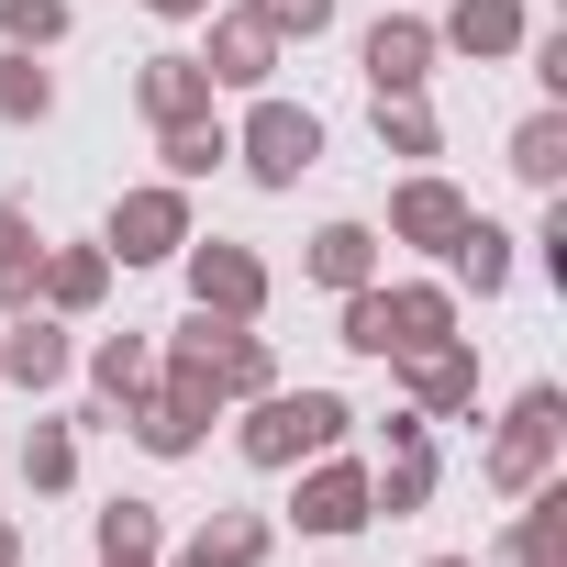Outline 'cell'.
I'll return each instance as SVG.
<instances>
[{"label": "cell", "mask_w": 567, "mask_h": 567, "mask_svg": "<svg viewBox=\"0 0 567 567\" xmlns=\"http://www.w3.org/2000/svg\"><path fill=\"white\" fill-rule=\"evenodd\" d=\"M245 423H234V456L256 467V478H290L301 456H323V445H346L357 434V401L346 390H256V401H234Z\"/></svg>", "instance_id": "cell-1"}, {"label": "cell", "mask_w": 567, "mask_h": 567, "mask_svg": "<svg viewBox=\"0 0 567 567\" xmlns=\"http://www.w3.org/2000/svg\"><path fill=\"white\" fill-rule=\"evenodd\" d=\"M156 368L212 379V390H223V412H234V401H256V390H278V346H267L256 323H223V312H178V323L156 334Z\"/></svg>", "instance_id": "cell-2"}, {"label": "cell", "mask_w": 567, "mask_h": 567, "mask_svg": "<svg viewBox=\"0 0 567 567\" xmlns=\"http://www.w3.org/2000/svg\"><path fill=\"white\" fill-rule=\"evenodd\" d=\"M556 467H567V390H556V379H534V390L489 423L478 478H489V501H523V489H545Z\"/></svg>", "instance_id": "cell-3"}, {"label": "cell", "mask_w": 567, "mask_h": 567, "mask_svg": "<svg viewBox=\"0 0 567 567\" xmlns=\"http://www.w3.org/2000/svg\"><path fill=\"white\" fill-rule=\"evenodd\" d=\"M234 167H245L256 189H301V178L323 167V112L290 101V90H256V112L234 123Z\"/></svg>", "instance_id": "cell-4"}, {"label": "cell", "mask_w": 567, "mask_h": 567, "mask_svg": "<svg viewBox=\"0 0 567 567\" xmlns=\"http://www.w3.org/2000/svg\"><path fill=\"white\" fill-rule=\"evenodd\" d=\"M112 423H123L145 456H167V467H178V456H200V434L223 423V390H212V379H189V368H156Z\"/></svg>", "instance_id": "cell-5"}, {"label": "cell", "mask_w": 567, "mask_h": 567, "mask_svg": "<svg viewBox=\"0 0 567 567\" xmlns=\"http://www.w3.org/2000/svg\"><path fill=\"white\" fill-rule=\"evenodd\" d=\"M178 278H189V312H223V323H267V256L234 245V234H189L178 245Z\"/></svg>", "instance_id": "cell-6"}, {"label": "cell", "mask_w": 567, "mask_h": 567, "mask_svg": "<svg viewBox=\"0 0 567 567\" xmlns=\"http://www.w3.org/2000/svg\"><path fill=\"white\" fill-rule=\"evenodd\" d=\"M189 234H200V223H189V189H178V178H134V189L112 200V223H101L112 267H178Z\"/></svg>", "instance_id": "cell-7"}, {"label": "cell", "mask_w": 567, "mask_h": 567, "mask_svg": "<svg viewBox=\"0 0 567 567\" xmlns=\"http://www.w3.org/2000/svg\"><path fill=\"white\" fill-rule=\"evenodd\" d=\"M290 523H301V534H323V545L368 534V523H379V512H368V456H346V445L301 456V467H290Z\"/></svg>", "instance_id": "cell-8"}, {"label": "cell", "mask_w": 567, "mask_h": 567, "mask_svg": "<svg viewBox=\"0 0 567 567\" xmlns=\"http://www.w3.org/2000/svg\"><path fill=\"white\" fill-rule=\"evenodd\" d=\"M434 23L423 12H379L368 34H357V79H368V101H401V90H434Z\"/></svg>", "instance_id": "cell-9"}, {"label": "cell", "mask_w": 567, "mask_h": 567, "mask_svg": "<svg viewBox=\"0 0 567 567\" xmlns=\"http://www.w3.org/2000/svg\"><path fill=\"white\" fill-rule=\"evenodd\" d=\"M467 212H478V200H467L445 167H412V178L390 189V234H379V245H412V256H434V267H445V245L467 234Z\"/></svg>", "instance_id": "cell-10"}, {"label": "cell", "mask_w": 567, "mask_h": 567, "mask_svg": "<svg viewBox=\"0 0 567 567\" xmlns=\"http://www.w3.org/2000/svg\"><path fill=\"white\" fill-rule=\"evenodd\" d=\"M390 368H401V401H412L423 423H467V412H478V346H467V334L412 346V357H390Z\"/></svg>", "instance_id": "cell-11"}, {"label": "cell", "mask_w": 567, "mask_h": 567, "mask_svg": "<svg viewBox=\"0 0 567 567\" xmlns=\"http://www.w3.org/2000/svg\"><path fill=\"white\" fill-rule=\"evenodd\" d=\"M68 368H79V346H68V323L45 312V301H23V312H0V379L12 390H68Z\"/></svg>", "instance_id": "cell-12"}, {"label": "cell", "mask_w": 567, "mask_h": 567, "mask_svg": "<svg viewBox=\"0 0 567 567\" xmlns=\"http://www.w3.org/2000/svg\"><path fill=\"white\" fill-rule=\"evenodd\" d=\"M200 23H212V34H200L189 56L212 68V90H245V101H256V90L278 79V56H290V45H278V34L256 23V12H200Z\"/></svg>", "instance_id": "cell-13"}, {"label": "cell", "mask_w": 567, "mask_h": 567, "mask_svg": "<svg viewBox=\"0 0 567 567\" xmlns=\"http://www.w3.org/2000/svg\"><path fill=\"white\" fill-rule=\"evenodd\" d=\"M134 112L167 134V123H200V112H223V90H212V68H200L189 45H156V56L134 68Z\"/></svg>", "instance_id": "cell-14"}, {"label": "cell", "mask_w": 567, "mask_h": 567, "mask_svg": "<svg viewBox=\"0 0 567 567\" xmlns=\"http://www.w3.org/2000/svg\"><path fill=\"white\" fill-rule=\"evenodd\" d=\"M478 567H567V478L523 489V501H512V523H501V545H489Z\"/></svg>", "instance_id": "cell-15"}, {"label": "cell", "mask_w": 567, "mask_h": 567, "mask_svg": "<svg viewBox=\"0 0 567 567\" xmlns=\"http://www.w3.org/2000/svg\"><path fill=\"white\" fill-rule=\"evenodd\" d=\"M34 301L56 312V323H90L101 301H112V245L90 234V245H45V267H34Z\"/></svg>", "instance_id": "cell-16"}, {"label": "cell", "mask_w": 567, "mask_h": 567, "mask_svg": "<svg viewBox=\"0 0 567 567\" xmlns=\"http://www.w3.org/2000/svg\"><path fill=\"white\" fill-rule=\"evenodd\" d=\"M523 34H534L523 0H445V23H434V45H445V56H478V68H512Z\"/></svg>", "instance_id": "cell-17"}, {"label": "cell", "mask_w": 567, "mask_h": 567, "mask_svg": "<svg viewBox=\"0 0 567 567\" xmlns=\"http://www.w3.org/2000/svg\"><path fill=\"white\" fill-rule=\"evenodd\" d=\"M267 545H278V523H267V512H200L156 567H267Z\"/></svg>", "instance_id": "cell-18"}, {"label": "cell", "mask_w": 567, "mask_h": 567, "mask_svg": "<svg viewBox=\"0 0 567 567\" xmlns=\"http://www.w3.org/2000/svg\"><path fill=\"white\" fill-rule=\"evenodd\" d=\"M301 278L312 290H368L379 278V223H357V212H334V223H312V245H301Z\"/></svg>", "instance_id": "cell-19"}, {"label": "cell", "mask_w": 567, "mask_h": 567, "mask_svg": "<svg viewBox=\"0 0 567 567\" xmlns=\"http://www.w3.org/2000/svg\"><path fill=\"white\" fill-rule=\"evenodd\" d=\"M379 301H390V357L456 334V290H445V278H379Z\"/></svg>", "instance_id": "cell-20"}, {"label": "cell", "mask_w": 567, "mask_h": 567, "mask_svg": "<svg viewBox=\"0 0 567 567\" xmlns=\"http://www.w3.org/2000/svg\"><path fill=\"white\" fill-rule=\"evenodd\" d=\"M501 156H512V178H523L534 200H556V189H567V101H545V112H523Z\"/></svg>", "instance_id": "cell-21"}, {"label": "cell", "mask_w": 567, "mask_h": 567, "mask_svg": "<svg viewBox=\"0 0 567 567\" xmlns=\"http://www.w3.org/2000/svg\"><path fill=\"white\" fill-rule=\"evenodd\" d=\"M445 290H478V301L512 290V234H501L489 212H467V234L445 245Z\"/></svg>", "instance_id": "cell-22"}, {"label": "cell", "mask_w": 567, "mask_h": 567, "mask_svg": "<svg viewBox=\"0 0 567 567\" xmlns=\"http://www.w3.org/2000/svg\"><path fill=\"white\" fill-rule=\"evenodd\" d=\"M368 134H379V156H401V167H434V156H445V123H434V101H423V90L368 101Z\"/></svg>", "instance_id": "cell-23"}, {"label": "cell", "mask_w": 567, "mask_h": 567, "mask_svg": "<svg viewBox=\"0 0 567 567\" xmlns=\"http://www.w3.org/2000/svg\"><path fill=\"white\" fill-rule=\"evenodd\" d=\"M156 167H167L178 189L223 178V167H234V123H223V112H200V123H167V134H156Z\"/></svg>", "instance_id": "cell-24"}, {"label": "cell", "mask_w": 567, "mask_h": 567, "mask_svg": "<svg viewBox=\"0 0 567 567\" xmlns=\"http://www.w3.org/2000/svg\"><path fill=\"white\" fill-rule=\"evenodd\" d=\"M145 379H156V334H145V323H123V334L90 346V401H101V412H123Z\"/></svg>", "instance_id": "cell-25"}, {"label": "cell", "mask_w": 567, "mask_h": 567, "mask_svg": "<svg viewBox=\"0 0 567 567\" xmlns=\"http://www.w3.org/2000/svg\"><path fill=\"white\" fill-rule=\"evenodd\" d=\"M423 501H434V434H423V445H390V456L368 467V512L401 523V512H423Z\"/></svg>", "instance_id": "cell-26"}, {"label": "cell", "mask_w": 567, "mask_h": 567, "mask_svg": "<svg viewBox=\"0 0 567 567\" xmlns=\"http://www.w3.org/2000/svg\"><path fill=\"white\" fill-rule=\"evenodd\" d=\"M45 112H56V68H45V56H23V45H0V123L34 134Z\"/></svg>", "instance_id": "cell-27"}, {"label": "cell", "mask_w": 567, "mask_h": 567, "mask_svg": "<svg viewBox=\"0 0 567 567\" xmlns=\"http://www.w3.org/2000/svg\"><path fill=\"white\" fill-rule=\"evenodd\" d=\"M34 267H45V234L23 200H0V312H23L34 301Z\"/></svg>", "instance_id": "cell-28"}, {"label": "cell", "mask_w": 567, "mask_h": 567, "mask_svg": "<svg viewBox=\"0 0 567 567\" xmlns=\"http://www.w3.org/2000/svg\"><path fill=\"white\" fill-rule=\"evenodd\" d=\"M90 545H101V556H145V567H156V556H167V512H156V501H101Z\"/></svg>", "instance_id": "cell-29"}, {"label": "cell", "mask_w": 567, "mask_h": 567, "mask_svg": "<svg viewBox=\"0 0 567 567\" xmlns=\"http://www.w3.org/2000/svg\"><path fill=\"white\" fill-rule=\"evenodd\" d=\"M79 34V0H0V45H23V56H56Z\"/></svg>", "instance_id": "cell-30"}, {"label": "cell", "mask_w": 567, "mask_h": 567, "mask_svg": "<svg viewBox=\"0 0 567 567\" xmlns=\"http://www.w3.org/2000/svg\"><path fill=\"white\" fill-rule=\"evenodd\" d=\"M68 478H79V423H34V434H23V489L56 501Z\"/></svg>", "instance_id": "cell-31"}, {"label": "cell", "mask_w": 567, "mask_h": 567, "mask_svg": "<svg viewBox=\"0 0 567 567\" xmlns=\"http://www.w3.org/2000/svg\"><path fill=\"white\" fill-rule=\"evenodd\" d=\"M334 346L390 368V301H379V278H368V290H346V312H334Z\"/></svg>", "instance_id": "cell-32"}, {"label": "cell", "mask_w": 567, "mask_h": 567, "mask_svg": "<svg viewBox=\"0 0 567 567\" xmlns=\"http://www.w3.org/2000/svg\"><path fill=\"white\" fill-rule=\"evenodd\" d=\"M245 12H256L278 45H312V34H334V0H245Z\"/></svg>", "instance_id": "cell-33"}, {"label": "cell", "mask_w": 567, "mask_h": 567, "mask_svg": "<svg viewBox=\"0 0 567 567\" xmlns=\"http://www.w3.org/2000/svg\"><path fill=\"white\" fill-rule=\"evenodd\" d=\"M523 56H534V90H545V101H567V23L523 34Z\"/></svg>", "instance_id": "cell-34"}, {"label": "cell", "mask_w": 567, "mask_h": 567, "mask_svg": "<svg viewBox=\"0 0 567 567\" xmlns=\"http://www.w3.org/2000/svg\"><path fill=\"white\" fill-rule=\"evenodd\" d=\"M534 256H545V278L567 290V200H545V223H534Z\"/></svg>", "instance_id": "cell-35"}, {"label": "cell", "mask_w": 567, "mask_h": 567, "mask_svg": "<svg viewBox=\"0 0 567 567\" xmlns=\"http://www.w3.org/2000/svg\"><path fill=\"white\" fill-rule=\"evenodd\" d=\"M423 434H434V423H423L412 401H390V412H379V445H423Z\"/></svg>", "instance_id": "cell-36"}, {"label": "cell", "mask_w": 567, "mask_h": 567, "mask_svg": "<svg viewBox=\"0 0 567 567\" xmlns=\"http://www.w3.org/2000/svg\"><path fill=\"white\" fill-rule=\"evenodd\" d=\"M145 12H156V23H200V12H212V0H145Z\"/></svg>", "instance_id": "cell-37"}, {"label": "cell", "mask_w": 567, "mask_h": 567, "mask_svg": "<svg viewBox=\"0 0 567 567\" xmlns=\"http://www.w3.org/2000/svg\"><path fill=\"white\" fill-rule=\"evenodd\" d=\"M0 567H23V523L12 512H0Z\"/></svg>", "instance_id": "cell-38"}, {"label": "cell", "mask_w": 567, "mask_h": 567, "mask_svg": "<svg viewBox=\"0 0 567 567\" xmlns=\"http://www.w3.org/2000/svg\"><path fill=\"white\" fill-rule=\"evenodd\" d=\"M423 567H478V556H423Z\"/></svg>", "instance_id": "cell-39"}, {"label": "cell", "mask_w": 567, "mask_h": 567, "mask_svg": "<svg viewBox=\"0 0 567 567\" xmlns=\"http://www.w3.org/2000/svg\"><path fill=\"white\" fill-rule=\"evenodd\" d=\"M101 567H145V556H101Z\"/></svg>", "instance_id": "cell-40"}]
</instances>
